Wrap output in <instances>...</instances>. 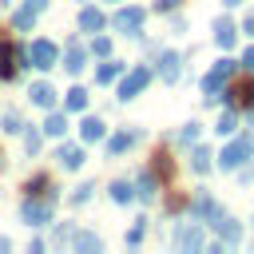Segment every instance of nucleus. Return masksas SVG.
Returning <instances> with one entry per match:
<instances>
[{
    "label": "nucleus",
    "instance_id": "f3484780",
    "mask_svg": "<svg viewBox=\"0 0 254 254\" xmlns=\"http://www.w3.org/2000/svg\"><path fill=\"white\" fill-rule=\"evenodd\" d=\"M107 135V123L99 119V115H83V123H79V143H99Z\"/></svg>",
    "mask_w": 254,
    "mask_h": 254
},
{
    "label": "nucleus",
    "instance_id": "423d86ee",
    "mask_svg": "<svg viewBox=\"0 0 254 254\" xmlns=\"http://www.w3.org/2000/svg\"><path fill=\"white\" fill-rule=\"evenodd\" d=\"M143 20H147V12H143L139 4H127V8H119V12L111 16V28H115L119 36H139V32H143Z\"/></svg>",
    "mask_w": 254,
    "mask_h": 254
},
{
    "label": "nucleus",
    "instance_id": "f704fd0d",
    "mask_svg": "<svg viewBox=\"0 0 254 254\" xmlns=\"http://www.w3.org/2000/svg\"><path fill=\"white\" fill-rule=\"evenodd\" d=\"M151 171H155L159 179H171V155H163V151H159V155H155V163H151Z\"/></svg>",
    "mask_w": 254,
    "mask_h": 254
},
{
    "label": "nucleus",
    "instance_id": "9b49d317",
    "mask_svg": "<svg viewBox=\"0 0 254 254\" xmlns=\"http://www.w3.org/2000/svg\"><path fill=\"white\" fill-rule=\"evenodd\" d=\"M226 103H230V107H254V79L226 83Z\"/></svg>",
    "mask_w": 254,
    "mask_h": 254
},
{
    "label": "nucleus",
    "instance_id": "4be33fe9",
    "mask_svg": "<svg viewBox=\"0 0 254 254\" xmlns=\"http://www.w3.org/2000/svg\"><path fill=\"white\" fill-rule=\"evenodd\" d=\"M119 75H123V64L111 60V56H103V64L95 67V83H115Z\"/></svg>",
    "mask_w": 254,
    "mask_h": 254
},
{
    "label": "nucleus",
    "instance_id": "20e7f679",
    "mask_svg": "<svg viewBox=\"0 0 254 254\" xmlns=\"http://www.w3.org/2000/svg\"><path fill=\"white\" fill-rule=\"evenodd\" d=\"M250 155H254V139H250V135H238L234 143H226V147H222L218 167H222V171H238V167H246V163H250Z\"/></svg>",
    "mask_w": 254,
    "mask_h": 254
},
{
    "label": "nucleus",
    "instance_id": "6ab92c4d",
    "mask_svg": "<svg viewBox=\"0 0 254 254\" xmlns=\"http://www.w3.org/2000/svg\"><path fill=\"white\" fill-rule=\"evenodd\" d=\"M24 194H52V198H60V194H56V183H52V175H44V171H36V175L24 183Z\"/></svg>",
    "mask_w": 254,
    "mask_h": 254
},
{
    "label": "nucleus",
    "instance_id": "49530a36",
    "mask_svg": "<svg viewBox=\"0 0 254 254\" xmlns=\"http://www.w3.org/2000/svg\"><path fill=\"white\" fill-rule=\"evenodd\" d=\"M111 4H119V0H111Z\"/></svg>",
    "mask_w": 254,
    "mask_h": 254
},
{
    "label": "nucleus",
    "instance_id": "2eb2a0df",
    "mask_svg": "<svg viewBox=\"0 0 254 254\" xmlns=\"http://www.w3.org/2000/svg\"><path fill=\"white\" fill-rule=\"evenodd\" d=\"M28 99H32L36 107H44V111H52V107H56V87H52L48 79H36V83L28 87Z\"/></svg>",
    "mask_w": 254,
    "mask_h": 254
},
{
    "label": "nucleus",
    "instance_id": "37998d69",
    "mask_svg": "<svg viewBox=\"0 0 254 254\" xmlns=\"http://www.w3.org/2000/svg\"><path fill=\"white\" fill-rule=\"evenodd\" d=\"M222 4H226V8H238V4H242V0H222Z\"/></svg>",
    "mask_w": 254,
    "mask_h": 254
},
{
    "label": "nucleus",
    "instance_id": "f8f14e48",
    "mask_svg": "<svg viewBox=\"0 0 254 254\" xmlns=\"http://www.w3.org/2000/svg\"><path fill=\"white\" fill-rule=\"evenodd\" d=\"M214 44H218L222 52H230V48L238 44V28H234L230 16H218V20H214Z\"/></svg>",
    "mask_w": 254,
    "mask_h": 254
},
{
    "label": "nucleus",
    "instance_id": "ea45409f",
    "mask_svg": "<svg viewBox=\"0 0 254 254\" xmlns=\"http://www.w3.org/2000/svg\"><path fill=\"white\" fill-rule=\"evenodd\" d=\"M242 32H246V36H254V12H250V16L242 20Z\"/></svg>",
    "mask_w": 254,
    "mask_h": 254
},
{
    "label": "nucleus",
    "instance_id": "72a5a7b5",
    "mask_svg": "<svg viewBox=\"0 0 254 254\" xmlns=\"http://www.w3.org/2000/svg\"><path fill=\"white\" fill-rule=\"evenodd\" d=\"M71 238H75V226H71V222H60V226H56V234H52V242H56V246H67Z\"/></svg>",
    "mask_w": 254,
    "mask_h": 254
},
{
    "label": "nucleus",
    "instance_id": "412c9836",
    "mask_svg": "<svg viewBox=\"0 0 254 254\" xmlns=\"http://www.w3.org/2000/svg\"><path fill=\"white\" fill-rule=\"evenodd\" d=\"M135 139H139V131H115V135L107 139V155L115 159V155H123V151H131V147H135Z\"/></svg>",
    "mask_w": 254,
    "mask_h": 254
},
{
    "label": "nucleus",
    "instance_id": "7ed1b4c3",
    "mask_svg": "<svg viewBox=\"0 0 254 254\" xmlns=\"http://www.w3.org/2000/svg\"><path fill=\"white\" fill-rule=\"evenodd\" d=\"M234 71H238L234 60H214V67L202 75V99H206V103H218V95L226 91V83H230Z\"/></svg>",
    "mask_w": 254,
    "mask_h": 254
},
{
    "label": "nucleus",
    "instance_id": "c03bdc74",
    "mask_svg": "<svg viewBox=\"0 0 254 254\" xmlns=\"http://www.w3.org/2000/svg\"><path fill=\"white\" fill-rule=\"evenodd\" d=\"M0 167H4V151H0Z\"/></svg>",
    "mask_w": 254,
    "mask_h": 254
},
{
    "label": "nucleus",
    "instance_id": "79ce46f5",
    "mask_svg": "<svg viewBox=\"0 0 254 254\" xmlns=\"http://www.w3.org/2000/svg\"><path fill=\"white\" fill-rule=\"evenodd\" d=\"M4 250H12V238H4V234H0V254H4Z\"/></svg>",
    "mask_w": 254,
    "mask_h": 254
},
{
    "label": "nucleus",
    "instance_id": "393cba45",
    "mask_svg": "<svg viewBox=\"0 0 254 254\" xmlns=\"http://www.w3.org/2000/svg\"><path fill=\"white\" fill-rule=\"evenodd\" d=\"M190 214H194V218H214V214H218V202H214L210 194H194Z\"/></svg>",
    "mask_w": 254,
    "mask_h": 254
},
{
    "label": "nucleus",
    "instance_id": "a18cd8bd",
    "mask_svg": "<svg viewBox=\"0 0 254 254\" xmlns=\"http://www.w3.org/2000/svg\"><path fill=\"white\" fill-rule=\"evenodd\" d=\"M0 4H12V0H0Z\"/></svg>",
    "mask_w": 254,
    "mask_h": 254
},
{
    "label": "nucleus",
    "instance_id": "dca6fc26",
    "mask_svg": "<svg viewBox=\"0 0 254 254\" xmlns=\"http://www.w3.org/2000/svg\"><path fill=\"white\" fill-rule=\"evenodd\" d=\"M210 226L218 230V238H222V242H242V226H238L230 214H222V210H218V214L210 218Z\"/></svg>",
    "mask_w": 254,
    "mask_h": 254
},
{
    "label": "nucleus",
    "instance_id": "9d476101",
    "mask_svg": "<svg viewBox=\"0 0 254 254\" xmlns=\"http://www.w3.org/2000/svg\"><path fill=\"white\" fill-rule=\"evenodd\" d=\"M83 159H87V155H83V143H60V147H56V163H60L64 171H79Z\"/></svg>",
    "mask_w": 254,
    "mask_h": 254
},
{
    "label": "nucleus",
    "instance_id": "c756f323",
    "mask_svg": "<svg viewBox=\"0 0 254 254\" xmlns=\"http://www.w3.org/2000/svg\"><path fill=\"white\" fill-rule=\"evenodd\" d=\"M234 127H238V107H226L222 115H218V135H234Z\"/></svg>",
    "mask_w": 254,
    "mask_h": 254
},
{
    "label": "nucleus",
    "instance_id": "1a4fd4ad",
    "mask_svg": "<svg viewBox=\"0 0 254 254\" xmlns=\"http://www.w3.org/2000/svg\"><path fill=\"white\" fill-rule=\"evenodd\" d=\"M202 242H206V234H202L198 222H183V226H175V246H179V250H198Z\"/></svg>",
    "mask_w": 254,
    "mask_h": 254
},
{
    "label": "nucleus",
    "instance_id": "a19ab883",
    "mask_svg": "<svg viewBox=\"0 0 254 254\" xmlns=\"http://www.w3.org/2000/svg\"><path fill=\"white\" fill-rule=\"evenodd\" d=\"M24 4H28L32 12H44V8H48V0H24Z\"/></svg>",
    "mask_w": 254,
    "mask_h": 254
},
{
    "label": "nucleus",
    "instance_id": "2f4dec72",
    "mask_svg": "<svg viewBox=\"0 0 254 254\" xmlns=\"http://www.w3.org/2000/svg\"><path fill=\"white\" fill-rule=\"evenodd\" d=\"M87 52H91V56H99V60H103V56H111V40H107V36H99V32H95V36H91V48H87Z\"/></svg>",
    "mask_w": 254,
    "mask_h": 254
},
{
    "label": "nucleus",
    "instance_id": "0eeeda50",
    "mask_svg": "<svg viewBox=\"0 0 254 254\" xmlns=\"http://www.w3.org/2000/svg\"><path fill=\"white\" fill-rule=\"evenodd\" d=\"M20 75V44L0 40V83H12Z\"/></svg>",
    "mask_w": 254,
    "mask_h": 254
},
{
    "label": "nucleus",
    "instance_id": "c85d7f7f",
    "mask_svg": "<svg viewBox=\"0 0 254 254\" xmlns=\"http://www.w3.org/2000/svg\"><path fill=\"white\" fill-rule=\"evenodd\" d=\"M0 131H4V135H20V131H24L20 111H4V115H0Z\"/></svg>",
    "mask_w": 254,
    "mask_h": 254
},
{
    "label": "nucleus",
    "instance_id": "ddd939ff",
    "mask_svg": "<svg viewBox=\"0 0 254 254\" xmlns=\"http://www.w3.org/2000/svg\"><path fill=\"white\" fill-rule=\"evenodd\" d=\"M103 28H107V16H103L99 8H91V4H83V8H79V32L95 36V32H103Z\"/></svg>",
    "mask_w": 254,
    "mask_h": 254
},
{
    "label": "nucleus",
    "instance_id": "b1692460",
    "mask_svg": "<svg viewBox=\"0 0 254 254\" xmlns=\"http://www.w3.org/2000/svg\"><path fill=\"white\" fill-rule=\"evenodd\" d=\"M83 107H87V87H79V83L67 87L64 91V111H83Z\"/></svg>",
    "mask_w": 254,
    "mask_h": 254
},
{
    "label": "nucleus",
    "instance_id": "f257e3e1",
    "mask_svg": "<svg viewBox=\"0 0 254 254\" xmlns=\"http://www.w3.org/2000/svg\"><path fill=\"white\" fill-rule=\"evenodd\" d=\"M56 64H60V48H56V40H48V36H36V40L20 44V67L52 71Z\"/></svg>",
    "mask_w": 254,
    "mask_h": 254
},
{
    "label": "nucleus",
    "instance_id": "e433bc0d",
    "mask_svg": "<svg viewBox=\"0 0 254 254\" xmlns=\"http://www.w3.org/2000/svg\"><path fill=\"white\" fill-rule=\"evenodd\" d=\"M198 139V123H183V131H179V143L187 147V143H194Z\"/></svg>",
    "mask_w": 254,
    "mask_h": 254
},
{
    "label": "nucleus",
    "instance_id": "aec40b11",
    "mask_svg": "<svg viewBox=\"0 0 254 254\" xmlns=\"http://www.w3.org/2000/svg\"><path fill=\"white\" fill-rule=\"evenodd\" d=\"M40 131H44V135H52V139H64V135H67V111H56V107H52V115L44 119V127H40Z\"/></svg>",
    "mask_w": 254,
    "mask_h": 254
},
{
    "label": "nucleus",
    "instance_id": "a211bd4d",
    "mask_svg": "<svg viewBox=\"0 0 254 254\" xmlns=\"http://www.w3.org/2000/svg\"><path fill=\"white\" fill-rule=\"evenodd\" d=\"M155 194H159V175H155V171H139V179H135V198L151 202Z\"/></svg>",
    "mask_w": 254,
    "mask_h": 254
},
{
    "label": "nucleus",
    "instance_id": "473e14b6",
    "mask_svg": "<svg viewBox=\"0 0 254 254\" xmlns=\"http://www.w3.org/2000/svg\"><path fill=\"white\" fill-rule=\"evenodd\" d=\"M91 190H95V183H79V187L71 190V198H67V202H71V206H83V202L91 198Z\"/></svg>",
    "mask_w": 254,
    "mask_h": 254
},
{
    "label": "nucleus",
    "instance_id": "58836bf2",
    "mask_svg": "<svg viewBox=\"0 0 254 254\" xmlns=\"http://www.w3.org/2000/svg\"><path fill=\"white\" fill-rule=\"evenodd\" d=\"M238 67H246V71H254V48H246V52H242V64H238Z\"/></svg>",
    "mask_w": 254,
    "mask_h": 254
},
{
    "label": "nucleus",
    "instance_id": "bb28decb",
    "mask_svg": "<svg viewBox=\"0 0 254 254\" xmlns=\"http://www.w3.org/2000/svg\"><path fill=\"white\" fill-rule=\"evenodd\" d=\"M36 16H40V12H32V8L24 4V8L12 16V28H16V32H32V28H36Z\"/></svg>",
    "mask_w": 254,
    "mask_h": 254
},
{
    "label": "nucleus",
    "instance_id": "7c9ffc66",
    "mask_svg": "<svg viewBox=\"0 0 254 254\" xmlns=\"http://www.w3.org/2000/svg\"><path fill=\"white\" fill-rule=\"evenodd\" d=\"M40 147H44V131L24 127V151H28V155H40Z\"/></svg>",
    "mask_w": 254,
    "mask_h": 254
},
{
    "label": "nucleus",
    "instance_id": "cd10ccee",
    "mask_svg": "<svg viewBox=\"0 0 254 254\" xmlns=\"http://www.w3.org/2000/svg\"><path fill=\"white\" fill-rule=\"evenodd\" d=\"M210 159H214V155H210V147H194V151H190V171L206 175V171H210Z\"/></svg>",
    "mask_w": 254,
    "mask_h": 254
},
{
    "label": "nucleus",
    "instance_id": "5701e85b",
    "mask_svg": "<svg viewBox=\"0 0 254 254\" xmlns=\"http://www.w3.org/2000/svg\"><path fill=\"white\" fill-rule=\"evenodd\" d=\"M107 194H111V202L127 206V202H135V183H127V179H115V183L107 187Z\"/></svg>",
    "mask_w": 254,
    "mask_h": 254
},
{
    "label": "nucleus",
    "instance_id": "a878e982",
    "mask_svg": "<svg viewBox=\"0 0 254 254\" xmlns=\"http://www.w3.org/2000/svg\"><path fill=\"white\" fill-rule=\"evenodd\" d=\"M71 246H75V250H87V254H91V250H103V238H99V234H91V230H75Z\"/></svg>",
    "mask_w": 254,
    "mask_h": 254
},
{
    "label": "nucleus",
    "instance_id": "39448f33",
    "mask_svg": "<svg viewBox=\"0 0 254 254\" xmlns=\"http://www.w3.org/2000/svg\"><path fill=\"white\" fill-rule=\"evenodd\" d=\"M151 75H155L151 67H131V71H123V75H119V87H115V99H119V103H131V99L151 83Z\"/></svg>",
    "mask_w": 254,
    "mask_h": 254
},
{
    "label": "nucleus",
    "instance_id": "6e6552de",
    "mask_svg": "<svg viewBox=\"0 0 254 254\" xmlns=\"http://www.w3.org/2000/svg\"><path fill=\"white\" fill-rule=\"evenodd\" d=\"M83 67H87V52H83V44L71 36V40L64 44V71H67V75H79Z\"/></svg>",
    "mask_w": 254,
    "mask_h": 254
},
{
    "label": "nucleus",
    "instance_id": "4c0bfd02",
    "mask_svg": "<svg viewBox=\"0 0 254 254\" xmlns=\"http://www.w3.org/2000/svg\"><path fill=\"white\" fill-rule=\"evenodd\" d=\"M179 4H183V0H155V8H159V12H175Z\"/></svg>",
    "mask_w": 254,
    "mask_h": 254
},
{
    "label": "nucleus",
    "instance_id": "c9c22d12",
    "mask_svg": "<svg viewBox=\"0 0 254 254\" xmlns=\"http://www.w3.org/2000/svg\"><path fill=\"white\" fill-rule=\"evenodd\" d=\"M143 234H147V218H139V222L127 230V246H139V242H143Z\"/></svg>",
    "mask_w": 254,
    "mask_h": 254
},
{
    "label": "nucleus",
    "instance_id": "f03ea898",
    "mask_svg": "<svg viewBox=\"0 0 254 254\" xmlns=\"http://www.w3.org/2000/svg\"><path fill=\"white\" fill-rule=\"evenodd\" d=\"M52 214H56V198H52V194H24L20 222H24L28 230H40V226H48V222H52Z\"/></svg>",
    "mask_w": 254,
    "mask_h": 254
},
{
    "label": "nucleus",
    "instance_id": "4468645a",
    "mask_svg": "<svg viewBox=\"0 0 254 254\" xmlns=\"http://www.w3.org/2000/svg\"><path fill=\"white\" fill-rule=\"evenodd\" d=\"M179 75H183V56L179 52H163L159 56V79L163 83H175Z\"/></svg>",
    "mask_w": 254,
    "mask_h": 254
}]
</instances>
